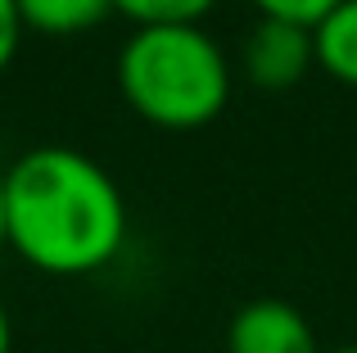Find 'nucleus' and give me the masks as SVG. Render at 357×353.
I'll return each instance as SVG.
<instances>
[{
  "label": "nucleus",
  "mask_w": 357,
  "mask_h": 353,
  "mask_svg": "<svg viewBox=\"0 0 357 353\" xmlns=\"http://www.w3.org/2000/svg\"><path fill=\"white\" fill-rule=\"evenodd\" d=\"M9 245L50 276H86L127 240V204L96 159L63 145L27 150L5 172Z\"/></svg>",
  "instance_id": "obj_1"
},
{
  "label": "nucleus",
  "mask_w": 357,
  "mask_h": 353,
  "mask_svg": "<svg viewBox=\"0 0 357 353\" xmlns=\"http://www.w3.org/2000/svg\"><path fill=\"white\" fill-rule=\"evenodd\" d=\"M118 77L136 114L158 127H204L231 96L222 45L199 23L140 27L118 59Z\"/></svg>",
  "instance_id": "obj_2"
},
{
  "label": "nucleus",
  "mask_w": 357,
  "mask_h": 353,
  "mask_svg": "<svg viewBox=\"0 0 357 353\" xmlns=\"http://www.w3.org/2000/svg\"><path fill=\"white\" fill-rule=\"evenodd\" d=\"M227 349L231 353H317V336L294 303L253 299L231 322Z\"/></svg>",
  "instance_id": "obj_3"
},
{
  "label": "nucleus",
  "mask_w": 357,
  "mask_h": 353,
  "mask_svg": "<svg viewBox=\"0 0 357 353\" xmlns=\"http://www.w3.org/2000/svg\"><path fill=\"white\" fill-rule=\"evenodd\" d=\"M317 59L312 50V32L298 23H280V18H262L253 27L249 45H244V63H249V77L258 87H289L307 73V63Z\"/></svg>",
  "instance_id": "obj_4"
},
{
  "label": "nucleus",
  "mask_w": 357,
  "mask_h": 353,
  "mask_svg": "<svg viewBox=\"0 0 357 353\" xmlns=\"http://www.w3.org/2000/svg\"><path fill=\"white\" fill-rule=\"evenodd\" d=\"M312 50L321 68H331L340 82L357 87V0H344L340 9H331L312 27Z\"/></svg>",
  "instance_id": "obj_5"
},
{
  "label": "nucleus",
  "mask_w": 357,
  "mask_h": 353,
  "mask_svg": "<svg viewBox=\"0 0 357 353\" xmlns=\"http://www.w3.org/2000/svg\"><path fill=\"white\" fill-rule=\"evenodd\" d=\"M18 18L41 32H86L114 9V0H14Z\"/></svg>",
  "instance_id": "obj_6"
},
{
  "label": "nucleus",
  "mask_w": 357,
  "mask_h": 353,
  "mask_svg": "<svg viewBox=\"0 0 357 353\" xmlns=\"http://www.w3.org/2000/svg\"><path fill=\"white\" fill-rule=\"evenodd\" d=\"M114 9L136 18L140 27H154V23H199L213 9V0H114Z\"/></svg>",
  "instance_id": "obj_7"
},
{
  "label": "nucleus",
  "mask_w": 357,
  "mask_h": 353,
  "mask_svg": "<svg viewBox=\"0 0 357 353\" xmlns=\"http://www.w3.org/2000/svg\"><path fill=\"white\" fill-rule=\"evenodd\" d=\"M344 0H258L262 18H280V23H298L312 32L331 9H340Z\"/></svg>",
  "instance_id": "obj_8"
},
{
  "label": "nucleus",
  "mask_w": 357,
  "mask_h": 353,
  "mask_svg": "<svg viewBox=\"0 0 357 353\" xmlns=\"http://www.w3.org/2000/svg\"><path fill=\"white\" fill-rule=\"evenodd\" d=\"M18 32H23L18 5L14 0H0V73H5V63L14 59V50H18Z\"/></svg>",
  "instance_id": "obj_9"
},
{
  "label": "nucleus",
  "mask_w": 357,
  "mask_h": 353,
  "mask_svg": "<svg viewBox=\"0 0 357 353\" xmlns=\"http://www.w3.org/2000/svg\"><path fill=\"white\" fill-rule=\"evenodd\" d=\"M9 345H14V331H9V313L0 303V353H9Z\"/></svg>",
  "instance_id": "obj_10"
},
{
  "label": "nucleus",
  "mask_w": 357,
  "mask_h": 353,
  "mask_svg": "<svg viewBox=\"0 0 357 353\" xmlns=\"http://www.w3.org/2000/svg\"><path fill=\"white\" fill-rule=\"evenodd\" d=\"M9 240V231H5V176H0V245Z\"/></svg>",
  "instance_id": "obj_11"
},
{
  "label": "nucleus",
  "mask_w": 357,
  "mask_h": 353,
  "mask_svg": "<svg viewBox=\"0 0 357 353\" xmlns=\"http://www.w3.org/2000/svg\"><path fill=\"white\" fill-rule=\"evenodd\" d=\"M331 353H357V345H344V349H331Z\"/></svg>",
  "instance_id": "obj_12"
}]
</instances>
